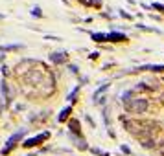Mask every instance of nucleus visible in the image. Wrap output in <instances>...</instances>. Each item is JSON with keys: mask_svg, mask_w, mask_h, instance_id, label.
<instances>
[{"mask_svg": "<svg viewBox=\"0 0 164 156\" xmlns=\"http://www.w3.org/2000/svg\"><path fill=\"white\" fill-rule=\"evenodd\" d=\"M48 134H41V136H37V138H31V140H26L24 142V147H33V145H37L39 142H42L44 138H46Z\"/></svg>", "mask_w": 164, "mask_h": 156, "instance_id": "f03ea898", "label": "nucleus"}, {"mask_svg": "<svg viewBox=\"0 0 164 156\" xmlns=\"http://www.w3.org/2000/svg\"><path fill=\"white\" fill-rule=\"evenodd\" d=\"M129 108L133 110V112H137V114H140L144 108H146V99H137V101H133L131 105H129Z\"/></svg>", "mask_w": 164, "mask_h": 156, "instance_id": "f257e3e1", "label": "nucleus"}]
</instances>
